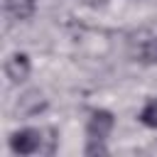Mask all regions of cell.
<instances>
[{"label": "cell", "mask_w": 157, "mask_h": 157, "mask_svg": "<svg viewBox=\"0 0 157 157\" xmlns=\"http://www.w3.org/2000/svg\"><path fill=\"white\" fill-rule=\"evenodd\" d=\"M42 147V132L34 128H25L10 135V150L15 155H34Z\"/></svg>", "instance_id": "obj_1"}, {"label": "cell", "mask_w": 157, "mask_h": 157, "mask_svg": "<svg viewBox=\"0 0 157 157\" xmlns=\"http://www.w3.org/2000/svg\"><path fill=\"white\" fill-rule=\"evenodd\" d=\"M115 125V118L110 110H93L91 118H88V125H86V132H88V140H105L110 135Z\"/></svg>", "instance_id": "obj_2"}, {"label": "cell", "mask_w": 157, "mask_h": 157, "mask_svg": "<svg viewBox=\"0 0 157 157\" xmlns=\"http://www.w3.org/2000/svg\"><path fill=\"white\" fill-rule=\"evenodd\" d=\"M5 74H7V78L12 81V83H20V81H25L27 76H29V59H27V54H12L7 61H5Z\"/></svg>", "instance_id": "obj_3"}, {"label": "cell", "mask_w": 157, "mask_h": 157, "mask_svg": "<svg viewBox=\"0 0 157 157\" xmlns=\"http://www.w3.org/2000/svg\"><path fill=\"white\" fill-rule=\"evenodd\" d=\"M7 15L17 22L22 20H29L34 15V0H7Z\"/></svg>", "instance_id": "obj_4"}, {"label": "cell", "mask_w": 157, "mask_h": 157, "mask_svg": "<svg viewBox=\"0 0 157 157\" xmlns=\"http://www.w3.org/2000/svg\"><path fill=\"white\" fill-rule=\"evenodd\" d=\"M135 56H137L142 64H157V34L150 37V39H145V42L140 44V49H137Z\"/></svg>", "instance_id": "obj_5"}, {"label": "cell", "mask_w": 157, "mask_h": 157, "mask_svg": "<svg viewBox=\"0 0 157 157\" xmlns=\"http://www.w3.org/2000/svg\"><path fill=\"white\" fill-rule=\"evenodd\" d=\"M140 123L147 125V128H157V101H150L142 113H140Z\"/></svg>", "instance_id": "obj_6"}, {"label": "cell", "mask_w": 157, "mask_h": 157, "mask_svg": "<svg viewBox=\"0 0 157 157\" xmlns=\"http://www.w3.org/2000/svg\"><path fill=\"white\" fill-rule=\"evenodd\" d=\"M81 2H88V5H101V2H105V0H81Z\"/></svg>", "instance_id": "obj_7"}]
</instances>
